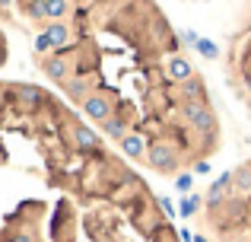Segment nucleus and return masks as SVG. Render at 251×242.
<instances>
[{"mask_svg": "<svg viewBox=\"0 0 251 242\" xmlns=\"http://www.w3.org/2000/svg\"><path fill=\"white\" fill-rule=\"evenodd\" d=\"M184 118H188V124L197 134H213L216 131V118L207 102H184Z\"/></svg>", "mask_w": 251, "mask_h": 242, "instance_id": "obj_1", "label": "nucleus"}, {"mask_svg": "<svg viewBox=\"0 0 251 242\" xmlns=\"http://www.w3.org/2000/svg\"><path fill=\"white\" fill-rule=\"evenodd\" d=\"M147 162L156 169V172H175L178 166V150L166 140H156L153 147L147 150Z\"/></svg>", "mask_w": 251, "mask_h": 242, "instance_id": "obj_2", "label": "nucleus"}, {"mask_svg": "<svg viewBox=\"0 0 251 242\" xmlns=\"http://www.w3.org/2000/svg\"><path fill=\"white\" fill-rule=\"evenodd\" d=\"M83 112L89 115L92 121H108L111 115H115L111 96H105V93H89V96L83 99Z\"/></svg>", "mask_w": 251, "mask_h": 242, "instance_id": "obj_3", "label": "nucleus"}, {"mask_svg": "<svg viewBox=\"0 0 251 242\" xmlns=\"http://www.w3.org/2000/svg\"><path fill=\"white\" fill-rule=\"evenodd\" d=\"M166 70H169V80H175V83H184V80H191V77H194L191 61H188V57H181V54H172L169 64H166Z\"/></svg>", "mask_w": 251, "mask_h": 242, "instance_id": "obj_4", "label": "nucleus"}, {"mask_svg": "<svg viewBox=\"0 0 251 242\" xmlns=\"http://www.w3.org/2000/svg\"><path fill=\"white\" fill-rule=\"evenodd\" d=\"M70 140H74V147H80V150L99 147V134L92 128H86V124H74V128H70Z\"/></svg>", "mask_w": 251, "mask_h": 242, "instance_id": "obj_5", "label": "nucleus"}, {"mask_svg": "<svg viewBox=\"0 0 251 242\" xmlns=\"http://www.w3.org/2000/svg\"><path fill=\"white\" fill-rule=\"evenodd\" d=\"M42 35L48 38V45H51V48H54V51H61L64 45L70 42V26H64V23H51L48 29L42 32Z\"/></svg>", "mask_w": 251, "mask_h": 242, "instance_id": "obj_6", "label": "nucleus"}, {"mask_svg": "<svg viewBox=\"0 0 251 242\" xmlns=\"http://www.w3.org/2000/svg\"><path fill=\"white\" fill-rule=\"evenodd\" d=\"M229 188H232V172H223L220 179L210 185V191H207V204H213V207H216V204H220V201L229 194Z\"/></svg>", "mask_w": 251, "mask_h": 242, "instance_id": "obj_7", "label": "nucleus"}, {"mask_svg": "<svg viewBox=\"0 0 251 242\" xmlns=\"http://www.w3.org/2000/svg\"><path fill=\"white\" fill-rule=\"evenodd\" d=\"M181 96H184V102H207V93H203V83L197 74L181 83Z\"/></svg>", "mask_w": 251, "mask_h": 242, "instance_id": "obj_8", "label": "nucleus"}, {"mask_svg": "<svg viewBox=\"0 0 251 242\" xmlns=\"http://www.w3.org/2000/svg\"><path fill=\"white\" fill-rule=\"evenodd\" d=\"M42 10H45V19L51 23H61L70 10V0H42Z\"/></svg>", "mask_w": 251, "mask_h": 242, "instance_id": "obj_9", "label": "nucleus"}, {"mask_svg": "<svg viewBox=\"0 0 251 242\" xmlns=\"http://www.w3.org/2000/svg\"><path fill=\"white\" fill-rule=\"evenodd\" d=\"M45 74L54 77V80H61V83H67V61H64L61 54L48 57V61H45Z\"/></svg>", "mask_w": 251, "mask_h": 242, "instance_id": "obj_10", "label": "nucleus"}, {"mask_svg": "<svg viewBox=\"0 0 251 242\" xmlns=\"http://www.w3.org/2000/svg\"><path fill=\"white\" fill-rule=\"evenodd\" d=\"M232 188L239 194H245V198L251 194V166H242V169L232 172Z\"/></svg>", "mask_w": 251, "mask_h": 242, "instance_id": "obj_11", "label": "nucleus"}, {"mask_svg": "<svg viewBox=\"0 0 251 242\" xmlns=\"http://www.w3.org/2000/svg\"><path fill=\"white\" fill-rule=\"evenodd\" d=\"M121 150L127 156H143V153H147V140H143V134H127L121 140Z\"/></svg>", "mask_w": 251, "mask_h": 242, "instance_id": "obj_12", "label": "nucleus"}, {"mask_svg": "<svg viewBox=\"0 0 251 242\" xmlns=\"http://www.w3.org/2000/svg\"><path fill=\"white\" fill-rule=\"evenodd\" d=\"M102 131H105L108 137H115V140H124V137H127V121L111 115L108 121H102Z\"/></svg>", "mask_w": 251, "mask_h": 242, "instance_id": "obj_13", "label": "nucleus"}, {"mask_svg": "<svg viewBox=\"0 0 251 242\" xmlns=\"http://www.w3.org/2000/svg\"><path fill=\"white\" fill-rule=\"evenodd\" d=\"M197 51H201L207 61H213V57H220V48H216V42H210V38H197V45H194Z\"/></svg>", "mask_w": 251, "mask_h": 242, "instance_id": "obj_14", "label": "nucleus"}, {"mask_svg": "<svg viewBox=\"0 0 251 242\" xmlns=\"http://www.w3.org/2000/svg\"><path fill=\"white\" fill-rule=\"evenodd\" d=\"M64 86H67V93L74 96V99H86V96H89V83H86V80H80V83H76V80H67Z\"/></svg>", "mask_w": 251, "mask_h": 242, "instance_id": "obj_15", "label": "nucleus"}, {"mask_svg": "<svg viewBox=\"0 0 251 242\" xmlns=\"http://www.w3.org/2000/svg\"><path fill=\"white\" fill-rule=\"evenodd\" d=\"M197 207H201V198H197V194H184V198H181V207H178V214H181V217H191Z\"/></svg>", "mask_w": 251, "mask_h": 242, "instance_id": "obj_16", "label": "nucleus"}, {"mask_svg": "<svg viewBox=\"0 0 251 242\" xmlns=\"http://www.w3.org/2000/svg\"><path fill=\"white\" fill-rule=\"evenodd\" d=\"M16 96H19L23 102H29V106H35V102H42V93H38L35 86H19V89H16Z\"/></svg>", "mask_w": 251, "mask_h": 242, "instance_id": "obj_17", "label": "nucleus"}, {"mask_svg": "<svg viewBox=\"0 0 251 242\" xmlns=\"http://www.w3.org/2000/svg\"><path fill=\"white\" fill-rule=\"evenodd\" d=\"M175 188H178L181 194H191V188H194V175H191V172L178 175V179H175Z\"/></svg>", "mask_w": 251, "mask_h": 242, "instance_id": "obj_18", "label": "nucleus"}, {"mask_svg": "<svg viewBox=\"0 0 251 242\" xmlns=\"http://www.w3.org/2000/svg\"><path fill=\"white\" fill-rule=\"evenodd\" d=\"M23 13L29 19H45V10H42V0H35V3H29V6H23Z\"/></svg>", "mask_w": 251, "mask_h": 242, "instance_id": "obj_19", "label": "nucleus"}, {"mask_svg": "<svg viewBox=\"0 0 251 242\" xmlns=\"http://www.w3.org/2000/svg\"><path fill=\"white\" fill-rule=\"evenodd\" d=\"M159 207H162V214H166V217H175V214H178L175 207H172V201H169V198H159Z\"/></svg>", "mask_w": 251, "mask_h": 242, "instance_id": "obj_20", "label": "nucleus"}, {"mask_svg": "<svg viewBox=\"0 0 251 242\" xmlns=\"http://www.w3.org/2000/svg\"><path fill=\"white\" fill-rule=\"evenodd\" d=\"M35 48H38V51H51L48 38H45V35H38V38H35Z\"/></svg>", "mask_w": 251, "mask_h": 242, "instance_id": "obj_21", "label": "nucleus"}, {"mask_svg": "<svg viewBox=\"0 0 251 242\" xmlns=\"http://www.w3.org/2000/svg\"><path fill=\"white\" fill-rule=\"evenodd\" d=\"M194 172H197V175H207V172H210V162H207V160H201V162L194 166Z\"/></svg>", "mask_w": 251, "mask_h": 242, "instance_id": "obj_22", "label": "nucleus"}, {"mask_svg": "<svg viewBox=\"0 0 251 242\" xmlns=\"http://www.w3.org/2000/svg\"><path fill=\"white\" fill-rule=\"evenodd\" d=\"M197 38H201V35H197V32H191V29H184V42H188V45H197Z\"/></svg>", "mask_w": 251, "mask_h": 242, "instance_id": "obj_23", "label": "nucleus"}, {"mask_svg": "<svg viewBox=\"0 0 251 242\" xmlns=\"http://www.w3.org/2000/svg\"><path fill=\"white\" fill-rule=\"evenodd\" d=\"M13 242H35V239H32V236H29V233H19V236H16V239H13Z\"/></svg>", "mask_w": 251, "mask_h": 242, "instance_id": "obj_24", "label": "nucleus"}, {"mask_svg": "<svg viewBox=\"0 0 251 242\" xmlns=\"http://www.w3.org/2000/svg\"><path fill=\"white\" fill-rule=\"evenodd\" d=\"M229 242H251V239H248V236H232Z\"/></svg>", "mask_w": 251, "mask_h": 242, "instance_id": "obj_25", "label": "nucleus"}, {"mask_svg": "<svg viewBox=\"0 0 251 242\" xmlns=\"http://www.w3.org/2000/svg\"><path fill=\"white\" fill-rule=\"evenodd\" d=\"M0 6H3V10H6V6H13V0H0Z\"/></svg>", "mask_w": 251, "mask_h": 242, "instance_id": "obj_26", "label": "nucleus"}, {"mask_svg": "<svg viewBox=\"0 0 251 242\" xmlns=\"http://www.w3.org/2000/svg\"><path fill=\"white\" fill-rule=\"evenodd\" d=\"M19 3H23V6H29V3H35V0H19Z\"/></svg>", "mask_w": 251, "mask_h": 242, "instance_id": "obj_27", "label": "nucleus"}, {"mask_svg": "<svg viewBox=\"0 0 251 242\" xmlns=\"http://www.w3.org/2000/svg\"><path fill=\"white\" fill-rule=\"evenodd\" d=\"M6 61V54H3V48H0V64H3Z\"/></svg>", "mask_w": 251, "mask_h": 242, "instance_id": "obj_28", "label": "nucleus"}, {"mask_svg": "<svg viewBox=\"0 0 251 242\" xmlns=\"http://www.w3.org/2000/svg\"><path fill=\"white\" fill-rule=\"evenodd\" d=\"M194 242H207V239H203V236H194Z\"/></svg>", "mask_w": 251, "mask_h": 242, "instance_id": "obj_29", "label": "nucleus"}, {"mask_svg": "<svg viewBox=\"0 0 251 242\" xmlns=\"http://www.w3.org/2000/svg\"><path fill=\"white\" fill-rule=\"evenodd\" d=\"M248 70H251V61H248Z\"/></svg>", "mask_w": 251, "mask_h": 242, "instance_id": "obj_30", "label": "nucleus"}]
</instances>
